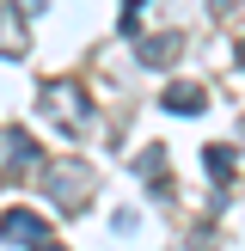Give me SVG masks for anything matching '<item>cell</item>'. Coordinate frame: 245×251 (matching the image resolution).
I'll return each instance as SVG.
<instances>
[{
  "label": "cell",
  "mask_w": 245,
  "mask_h": 251,
  "mask_svg": "<svg viewBox=\"0 0 245 251\" xmlns=\"http://www.w3.org/2000/svg\"><path fill=\"white\" fill-rule=\"evenodd\" d=\"M202 104H208V92H202V86H190V80L166 86V110H178V117H196Z\"/></svg>",
  "instance_id": "cell-6"
},
{
  "label": "cell",
  "mask_w": 245,
  "mask_h": 251,
  "mask_svg": "<svg viewBox=\"0 0 245 251\" xmlns=\"http://www.w3.org/2000/svg\"><path fill=\"white\" fill-rule=\"evenodd\" d=\"M0 239L6 245H43L49 227H43V215H31V208H6V215H0Z\"/></svg>",
  "instance_id": "cell-3"
},
{
  "label": "cell",
  "mask_w": 245,
  "mask_h": 251,
  "mask_svg": "<svg viewBox=\"0 0 245 251\" xmlns=\"http://www.w3.org/2000/svg\"><path fill=\"white\" fill-rule=\"evenodd\" d=\"M233 159H239L233 147H208V153H202V166H208V178H215V184H227V178H233Z\"/></svg>",
  "instance_id": "cell-9"
},
{
  "label": "cell",
  "mask_w": 245,
  "mask_h": 251,
  "mask_svg": "<svg viewBox=\"0 0 245 251\" xmlns=\"http://www.w3.org/2000/svg\"><path fill=\"white\" fill-rule=\"evenodd\" d=\"M135 178H141L147 190H159V196H166V153H159V147H147V153L135 159Z\"/></svg>",
  "instance_id": "cell-7"
},
{
  "label": "cell",
  "mask_w": 245,
  "mask_h": 251,
  "mask_svg": "<svg viewBox=\"0 0 245 251\" xmlns=\"http://www.w3.org/2000/svg\"><path fill=\"white\" fill-rule=\"evenodd\" d=\"M37 104H43V117L55 123V129H68V135L92 129V98H86V86H74V80H49Z\"/></svg>",
  "instance_id": "cell-1"
},
{
  "label": "cell",
  "mask_w": 245,
  "mask_h": 251,
  "mask_svg": "<svg viewBox=\"0 0 245 251\" xmlns=\"http://www.w3.org/2000/svg\"><path fill=\"white\" fill-rule=\"evenodd\" d=\"M49 6V0H19V12H43Z\"/></svg>",
  "instance_id": "cell-10"
},
{
  "label": "cell",
  "mask_w": 245,
  "mask_h": 251,
  "mask_svg": "<svg viewBox=\"0 0 245 251\" xmlns=\"http://www.w3.org/2000/svg\"><path fill=\"white\" fill-rule=\"evenodd\" d=\"M239 61H245V43H239Z\"/></svg>",
  "instance_id": "cell-12"
},
{
  "label": "cell",
  "mask_w": 245,
  "mask_h": 251,
  "mask_svg": "<svg viewBox=\"0 0 245 251\" xmlns=\"http://www.w3.org/2000/svg\"><path fill=\"white\" fill-rule=\"evenodd\" d=\"M37 141L24 129H0V172H24V166H37Z\"/></svg>",
  "instance_id": "cell-4"
},
{
  "label": "cell",
  "mask_w": 245,
  "mask_h": 251,
  "mask_svg": "<svg viewBox=\"0 0 245 251\" xmlns=\"http://www.w3.org/2000/svg\"><path fill=\"white\" fill-rule=\"evenodd\" d=\"M135 49H141V61H147V68H159V61H172V55H178V37H141Z\"/></svg>",
  "instance_id": "cell-8"
},
{
  "label": "cell",
  "mask_w": 245,
  "mask_h": 251,
  "mask_svg": "<svg viewBox=\"0 0 245 251\" xmlns=\"http://www.w3.org/2000/svg\"><path fill=\"white\" fill-rule=\"evenodd\" d=\"M43 184H49V196H55V208H80L86 196H92V172H86L80 159H61V166H43Z\"/></svg>",
  "instance_id": "cell-2"
},
{
  "label": "cell",
  "mask_w": 245,
  "mask_h": 251,
  "mask_svg": "<svg viewBox=\"0 0 245 251\" xmlns=\"http://www.w3.org/2000/svg\"><path fill=\"white\" fill-rule=\"evenodd\" d=\"M31 251H61V245H49V239H43V245H31Z\"/></svg>",
  "instance_id": "cell-11"
},
{
  "label": "cell",
  "mask_w": 245,
  "mask_h": 251,
  "mask_svg": "<svg viewBox=\"0 0 245 251\" xmlns=\"http://www.w3.org/2000/svg\"><path fill=\"white\" fill-rule=\"evenodd\" d=\"M24 49H31V31H24V19H19L12 6H0V55H6V61H19Z\"/></svg>",
  "instance_id": "cell-5"
}]
</instances>
